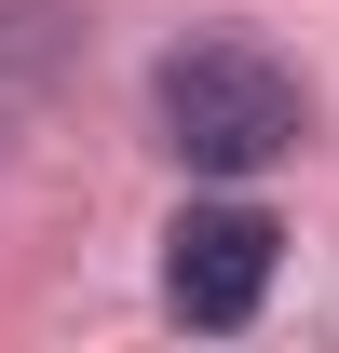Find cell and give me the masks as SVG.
<instances>
[{"label": "cell", "mask_w": 339, "mask_h": 353, "mask_svg": "<svg viewBox=\"0 0 339 353\" xmlns=\"http://www.w3.org/2000/svg\"><path fill=\"white\" fill-rule=\"evenodd\" d=\"M271 259H285V231L258 218V204H176L163 231V312L176 326H245L271 299Z\"/></svg>", "instance_id": "cell-2"}, {"label": "cell", "mask_w": 339, "mask_h": 353, "mask_svg": "<svg viewBox=\"0 0 339 353\" xmlns=\"http://www.w3.org/2000/svg\"><path fill=\"white\" fill-rule=\"evenodd\" d=\"M150 109H163V150L190 176H258V163H285L298 123H312V95L285 82V54H258V41H176L163 68H150Z\"/></svg>", "instance_id": "cell-1"}, {"label": "cell", "mask_w": 339, "mask_h": 353, "mask_svg": "<svg viewBox=\"0 0 339 353\" xmlns=\"http://www.w3.org/2000/svg\"><path fill=\"white\" fill-rule=\"evenodd\" d=\"M41 82H54V14H41V0H0V163H14Z\"/></svg>", "instance_id": "cell-3"}]
</instances>
